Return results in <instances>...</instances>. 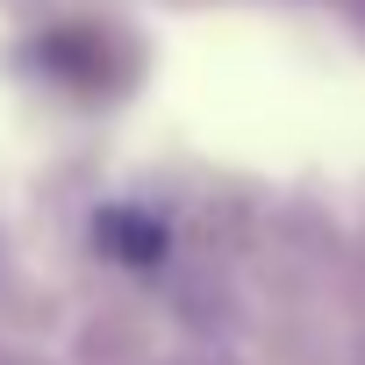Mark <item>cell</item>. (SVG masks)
I'll list each match as a JSON object with an SVG mask.
<instances>
[{"mask_svg": "<svg viewBox=\"0 0 365 365\" xmlns=\"http://www.w3.org/2000/svg\"><path fill=\"white\" fill-rule=\"evenodd\" d=\"M101 244H108L115 258H129V265H150V258L165 251V230H158L150 215H136V208H115V215H101Z\"/></svg>", "mask_w": 365, "mask_h": 365, "instance_id": "1", "label": "cell"}]
</instances>
